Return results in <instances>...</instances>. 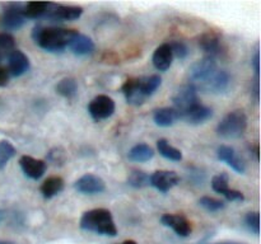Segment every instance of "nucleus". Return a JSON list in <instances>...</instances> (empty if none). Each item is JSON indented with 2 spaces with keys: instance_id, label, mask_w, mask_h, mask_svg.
Returning a JSON list of instances; mask_svg holds the SVG:
<instances>
[{
  "instance_id": "obj_1",
  "label": "nucleus",
  "mask_w": 261,
  "mask_h": 244,
  "mask_svg": "<svg viewBox=\"0 0 261 244\" xmlns=\"http://www.w3.org/2000/svg\"><path fill=\"white\" fill-rule=\"evenodd\" d=\"M78 30L58 27H42L37 25L32 32V38L42 50L48 52H61L69 47L71 40Z\"/></svg>"
},
{
  "instance_id": "obj_2",
  "label": "nucleus",
  "mask_w": 261,
  "mask_h": 244,
  "mask_svg": "<svg viewBox=\"0 0 261 244\" xmlns=\"http://www.w3.org/2000/svg\"><path fill=\"white\" fill-rule=\"evenodd\" d=\"M161 83L162 78L160 75L132 78L125 81L121 90L127 103L133 106H142L149 97L155 93V90L161 86Z\"/></svg>"
},
{
  "instance_id": "obj_3",
  "label": "nucleus",
  "mask_w": 261,
  "mask_h": 244,
  "mask_svg": "<svg viewBox=\"0 0 261 244\" xmlns=\"http://www.w3.org/2000/svg\"><path fill=\"white\" fill-rule=\"evenodd\" d=\"M81 229L105 236H116L117 228L111 211L107 208H93L86 211L81 218Z\"/></svg>"
},
{
  "instance_id": "obj_4",
  "label": "nucleus",
  "mask_w": 261,
  "mask_h": 244,
  "mask_svg": "<svg viewBox=\"0 0 261 244\" xmlns=\"http://www.w3.org/2000/svg\"><path fill=\"white\" fill-rule=\"evenodd\" d=\"M247 129V116L241 109L229 112L217 126V134L223 139H239Z\"/></svg>"
},
{
  "instance_id": "obj_5",
  "label": "nucleus",
  "mask_w": 261,
  "mask_h": 244,
  "mask_svg": "<svg viewBox=\"0 0 261 244\" xmlns=\"http://www.w3.org/2000/svg\"><path fill=\"white\" fill-rule=\"evenodd\" d=\"M172 102L173 108L180 113V116L184 112L190 109L191 107L200 103L198 98V88H196L195 84L189 83L181 86V88L176 92L175 96H173Z\"/></svg>"
},
{
  "instance_id": "obj_6",
  "label": "nucleus",
  "mask_w": 261,
  "mask_h": 244,
  "mask_svg": "<svg viewBox=\"0 0 261 244\" xmlns=\"http://www.w3.org/2000/svg\"><path fill=\"white\" fill-rule=\"evenodd\" d=\"M217 70L218 69H217L216 57L205 56V57L196 61V63H194L190 66V69H189V78L193 81V84H201L205 80H208Z\"/></svg>"
},
{
  "instance_id": "obj_7",
  "label": "nucleus",
  "mask_w": 261,
  "mask_h": 244,
  "mask_svg": "<svg viewBox=\"0 0 261 244\" xmlns=\"http://www.w3.org/2000/svg\"><path fill=\"white\" fill-rule=\"evenodd\" d=\"M23 4H9L3 12L0 17V27L5 30H18L25 23V18L23 15Z\"/></svg>"
},
{
  "instance_id": "obj_8",
  "label": "nucleus",
  "mask_w": 261,
  "mask_h": 244,
  "mask_svg": "<svg viewBox=\"0 0 261 244\" xmlns=\"http://www.w3.org/2000/svg\"><path fill=\"white\" fill-rule=\"evenodd\" d=\"M115 108L116 106H115L114 99L109 96H103V94L97 96L88 104V112L94 121H102V119L111 117L114 114Z\"/></svg>"
},
{
  "instance_id": "obj_9",
  "label": "nucleus",
  "mask_w": 261,
  "mask_h": 244,
  "mask_svg": "<svg viewBox=\"0 0 261 244\" xmlns=\"http://www.w3.org/2000/svg\"><path fill=\"white\" fill-rule=\"evenodd\" d=\"M74 188L83 195H97V193H102L106 190V183L98 175L87 173L75 180Z\"/></svg>"
},
{
  "instance_id": "obj_10",
  "label": "nucleus",
  "mask_w": 261,
  "mask_h": 244,
  "mask_svg": "<svg viewBox=\"0 0 261 244\" xmlns=\"http://www.w3.org/2000/svg\"><path fill=\"white\" fill-rule=\"evenodd\" d=\"M180 177L173 170H157L149 175V185L153 186L160 192L166 193L178 185Z\"/></svg>"
},
{
  "instance_id": "obj_11",
  "label": "nucleus",
  "mask_w": 261,
  "mask_h": 244,
  "mask_svg": "<svg viewBox=\"0 0 261 244\" xmlns=\"http://www.w3.org/2000/svg\"><path fill=\"white\" fill-rule=\"evenodd\" d=\"M83 14V8L74 7V5H56L51 3V7L48 9L46 17L51 20L56 22H65V20H75L82 17Z\"/></svg>"
},
{
  "instance_id": "obj_12",
  "label": "nucleus",
  "mask_w": 261,
  "mask_h": 244,
  "mask_svg": "<svg viewBox=\"0 0 261 244\" xmlns=\"http://www.w3.org/2000/svg\"><path fill=\"white\" fill-rule=\"evenodd\" d=\"M228 174L227 173H221V174L214 175L213 179H212V187L219 195L224 196L226 200L232 201H239V202H242L245 200V196L241 191L233 190V188L228 187Z\"/></svg>"
},
{
  "instance_id": "obj_13",
  "label": "nucleus",
  "mask_w": 261,
  "mask_h": 244,
  "mask_svg": "<svg viewBox=\"0 0 261 244\" xmlns=\"http://www.w3.org/2000/svg\"><path fill=\"white\" fill-rule=\"evenodd\" d=\"M161 223L167 228L172 229L181 238H186L193 231L190 221L184 215H178V214H165L161 218Z\"/></svg>"
},
{
  "instance_id": "obj_14",
  "label": "nucleus",
  "mask_w": 261,
  "mask_h": 244,
  "mask_svg": "<svg viewBox=\"0 0 261 244\" xmlns=\"http://www.w3.org/2000/svg\"><path fill=\"white\" fill-rule=\"evenodd\" d=\"M229 81H231V78L226 70H217L208 80L200 84V89H203L204 92H208V93H223L228 89Z\"/></svg>"
},
{
  "instance_id": "obj_15",
  "label": "nucleus",
  "mask_w": 261,
  "mask_h": 244,
  "mask_svg": "<svg viewBox=\"0 0 261 244\" xmlns=\"http://www.w3.org/2000/svg\"><path fill=\"white\" fill-rule=\"evenodd\" d=\"M30 58L23 51L13 50L8 55V71L10 76H22L30 70Z\"/></svg>"
},
{
  "instance_id": "obj_16",
  "label": "nucleus",
  "mask_w": 261,
  "mask_h": 244,
  "mask_svg": "<svg viewBox=\"0 0 261 244\" xmlns=\"http://www.w3.org/2000/svg\"><path fill=\"white\" fill-rule=\"evenodd\" d=\"M19 165L25 177L31 179H40L46 172V162L41 159H35L30 155H23L19 159Z\"/></svg>"
},
{
  "instance_id": "obj_17",
  "label": "nucleus",
  "mask_w": 261,
  "mask_h": 244,
  "mask_svg": "<svg viewBox=\"0 0 261 244\" xmlns=\"http://www.w3.org/2000/svg\"><path fill=\"white\" fill-rule=\"evenodd\" d=\"M213 116V109L204 104L198 103L180 116V119H184L190 125H200L206 122Z\"/></svg>"
},
{
  "instance_id": "obj_18",
  "label": "nucleus",
  "mask_w": 261,
  "mask_h": 244,
  "mask_svg": "<svg viewBox=\"0 0 261 244\" xmlns=\"http://www.w3.org/2000/svg\"><path fill=\"white\" fill-rule=\"evenodd\" d=\"M217 157H218L219 160L227 163L234 172L240 173V174H244L245 170H246V165H245L244 160L237 157L233 147L228 146V145H221L217 150Z\"/></svg>"
},
{
  "instance_id": "obj_19",
  "label": "nucleus",
  "mask_w": 261,
  "mask_h": 244,
  "mask_svg": "<svg viewBox=\"0 0 261 244\" xmlns=\"http://www.w3.org/2000/svg\"><path fill=\"white\" fill-rule=\"evenodd\" d=\"M153 65L157 70L160 71H166L171 68L173 61V55L171 47L168 43H163L160 47L155 48L154 53H153Z\"/></svg>"
},
{
  "instance_id": "obj_20",
  "label": "nucleus",
  "mask_w": 261,
  "mask_h": 244,
  "mask_svg": "<svg viewBox=\"0 0 261 244\" xmlns=\"http://www.w3.org/2000/svg\"><path fill=\"white\" fill-rule=\"evenodd\" d=\"M69 48L71 50V52L74 55L78 56H87L93 53L94 51V42L92 41L91 37L86 35H82V33H76L75 37L71 40Z\"/></svg>"
},
{
  "instance_id": "obj_21",
  "label": "nucleus",
  "mask_w": 261,
  "mask_h": 244,
  "mask_svg": "<svg viewBox=\"0 0 261 244\" xmlns=\"http://www.w3.org/2000/svg\"><path fill=\"white\" fill-rule=\"evenodd\" d=\"M153 119L160 127H170L180 119V113L173 107H163L155 109L153 113Z\"/></svg>"
},
{
  "instance_id": "obj_22",
  "label": "nucleus",
  "mask_w": 261,
  "mask_h": 244,
  "mask_svg": "<svg viewBox=\"0 0 261 244\" xmlns=\"http://www.w3.org/2000/svg\"><path fill=\"white\" fill-rule=\"evenodd\" d=\"M199 45L203 48L204 52L208 53V56L216 57L221 50V38L217 33L214 32H206L200 37Z\"/></svg>"
},
{
  "instance_id": "obj_23",
  "label": "nucleus",
  "mask_w": 261,
  "mask_h": 244,
  "mask_svg": "<svg viewBox=\"0 0 261 244\" xmlns=\"http://www.w3.org/2000/svg\"><path fill=\"white\" fill-rule=\"evenodd\" d=\"M51 7V3L46 2H30L27 4H23V15L24 18L30 19H36V18L46 17L48 9Z\"/></svg>"
},
{
  "instance_id": "obj_24",
  "label": "nucleus",
  "mask_w": 261,
  "mask_h": 244,
  "mask_svg": "<svg viewBox=\"0 0 261 244\" xmlns=\"http://www.w3.org/2000/svg\"><path fill=\"white\" fill-rule=\"evenodd\" d=\"M64 190V179L61 177H50L41 185V193L45 198H53Z\"/></svg>"
},
{
  "instance_id": "obj_25",
  "label": "nucleus",
  "mask_w": 261,
  "mask_h": 244,
  "mask_svg": "<svg viewBox=\"0 0 261 244\" xmlns=\"http://www.w3.org/2000/svg\"><path fill=\"white\" fill-rule=\"evenodd\" d=\"M127 157H129V159L133 160V162L144 163L154 157V150H153L148 144H138L130 149Z\"/></svg>"
},
{
  "instance_id": "obj_26",
  "label": "nucleus",
  "mask_w": 261,
  "mask_h": 244,
  "mask_svg": "<svg viewBox=\"0 0 261 244\" xmlns=\"http://www.w3.org/2000/svg\"><path fill=\"white\" fill-rule=\"evenodd\" d=\"M58 94L68 99H73L78 93V84L73 78H64L55 86Z\"/></svg>"
},
{
  "instance_id": "obj_27",
  "label": "nucleus",
  "mask_w": 261,
  "mask_h": 244,
  "mask_svg": "<svg viewBox=\"0 0 261 244\" xmlns=\"http://www.w3.org/2000/svg\"><path fill=\"white\" fill-rule=\"evenodd\" d=\"M157 149L160 151V154L163 158L168 160H172V162H180L182 159V152L178 149H176L175 146L170 144L166 139H160L157 141Z\"/></svg>"
},
{
  "instance_id": "obj_28",
  "label": "nucleus",
  "mask_w": 261,
  "mask_h": 244,
  "mask_svg": "<svg viewBox=\"0 0 261 244\" xmlns=\"http://www.w3.org/2000/svg\"><path fill=\"white\" fill-rule=\"evenodd\" d=\"M15 147L7 140L0 141V170L4 169L9 160L15 155Z\"/></svg>"
},
{
  "instance_id": "obj_29",
  "label": "nucleus",
  "mask_w": 261,
  "mask_h": 244,
  "mask_svg": "<svg viewBox=\"0 0 261 244\" xmlns=\"http://www.w3.org/2000/svg\"><path fill=\"white\" fill-rule=\"evenodd\" d=\"M127 185L134 188H143L149 185V175L143 170H133L127 177Z\"/></svg>"
},
{
  "instance_id": "obj_30",
  "label": "nucleus",
  "mask_w": 261,
  "mask_h": 244,
  "mask_svg": "<svg viewBox=\"0 0 261 244\" xmlns=\"http://www.w3.org/2000/svg\"><path fill=\"white\" fill-rule=\"evenodd\" d=\"M199 205L203 208H205L209 212H217V211H221L226 207V203L224 201L218 200V198L209 197V196H204L199 200Z\"/></svg>"
},
{
  "instance_id": "obj_31",
  "label": "nucleus",
  "mask_w": 261,
  "mask_h": 244,
  "mask_svg": "<svg viewBox=\"0 0 261 244\" xmlns=\"http://www.w3.org/2000/svg\"><path fill=\"white\" fill-rule=\"evenodd\" d=\"M15 40L12 35L7 32L0 33V56L4 58V56L9 55L13 50H14Z\"/></svg>"
},
{
  "instance_id": "obj_32",
  "label": "nucleus",
  "mask_w": 261,
  "mask_h": 244,
  "mask_svg": "<svg viewBox=\"0 0 261 244\" xmlns=\"http://www.w3.org/2000/svg\"><path fill=\"white\" fill-rule=\"evenodd\" d=\"M245 224H246L247 229L250 231L255 234V235H259L260 234V215L257 211L254 212H249L245 216Z\"/></svg>"
},
{
  "instance_id": "obj_33",
  "label": "nucleus",
  "mask_w": 261,
  "mask_h": 244,
  "mask_svg": "<svg viewBox=\"0 0 261 244\" xmlns=\"http://www.w3.org/2000/svg\"><path fill=\"white\" fill-rule=\"evenodd\" d=\"M168 45H170L173 56H176V57L180 58V60H184V58L188 57L189 48L185 42H182V41H175V42L168 43Z\"/></svg>"
},
{
  "instance_id": "obj_34",
  "label": "nucleus",
  "mask_w": 261,
  "mask_h": 244,
  "mask_svg": "<svg viewBox=\"0 0 261 244\" xmlns=\"http://www.w3.org/2000/svg\"><path fill=\"white\" fill-rule=\"evenodd\" d=\"M48 160H50L51 163H54L55 165L63 164L64 160H65V152H64V150L60 149V147H56V149L51 150V151L48 152Z\"/></svg>"
},
{
  "instance_id": "obj_35",
  "label": "nucleus",
  "mask_w": 261,
  "mask_h": 244,
  "mask_svg": "<svg viewBox=\"0 0 261 244\" xmlns=\"http://www.w3.org/2000/svg\"><path fill=\"white\" fill-rule=\"evenodd\" d=\"M252 66H254L255 75H256V79L255 81H260V51L256 50L255 52L254 58H252Z\"/></svg>"
},
{
  "instance_id": "obj_36",
  "label": "nucleus",
  "mask_w": 261,
  "mask_h": 244,
  "mask_svg": "<svg viewBox=\"0 0 261 244\" xmlns=\"http://www.w3.org/2000/svg\"><path fill=\"white\" fill-rule=\"evenodd\" d=\"M10 74L8 71L7 68L4 66H0V86H7L9 83Z\"/></svg>"
},
{
  "instance_id": "obj_37",
  "label": "nucleus",
  "mask_w": 261,
  "mask_h": 244,
  "mask_svg": "<svg viewBox=\"0 0 261 244\" xmlns=\"http://www.w3.org/2000/svg\"><path fill=\"white\" fill-rule=\"evenodd\" d=\"M251 152L254 154L255 159H256V162H257V160H259V145H255V146H252Z\"/></svg>"
},
{
  "instance_id": "obj_38",
  "label": "nucleus",
  "mask_w": 261,
  "mask_h": 244,
  "mask_svg": "<svg viewBox=\"0 0 261 244\" xmlns=\"http://www.w3.org/2000/svg\"><path fill=\"white\" fill-rule=\"evenodd\" d=\"M206 244H245V243H236V241H219V243H206Z\"/></svg>"
},
{
  "instance_id": "obj_39",
  "label": "nucleus",
  "mask_w": 261,
  "mask_h": 244,
  "mask_svg": "<svg viewBox=\"0 0 261 244\" xmlns=\"http://www.w3.org/2000/svg\"><path fill=\"white\" fill-rule=\"evenodd\" d=\"M117 244H138V243L135 240H132V239H130V240H125L122 241V243H117Z\"/></svg>"
},
{
  "instance_id": "obj_40",
  "label": "nucleus",
  "mask_w": 261,
  "mask_h": 244,
  "mask_svg": "<svg viewBox=\"0 0 261 244\" xmlns=\"http://www.w3.org/2000/svg\"><path fill=\"white\" fill-rule=\"evenodd\" d=\"M0 244H15L10 240H0Z\"/></svg>"
},
{
  "instance_id": "obj_41",
  "label": "nucleus",
  "mask_w": 261,
  "mask_h": 244,
  "mask_svg": "<svg viewBox=\"0 0 261 244\" xmlns=\"http://www.w3.org/2000/svg\"><path fill=\"white\" fill-rule=\"evenodd\" d=\"M2 219H3V212L0 211V221H2Z\"/></svg>"
},
{
  "instance_id": "obj_42",
  "label": "nucleus",
  "mask_w": 261,
  "mask_h": 244,
  "mask_svg": "<svg viewBox=\"0 0 261 244\" xmlns=\"http://www.w3.org/2000/svg\"><path fill=\"white\" fill-rule=\"evenodd\" d=\"M2 60H3V57H2V56H0V63H2Z\"/></svg>"
}]
</instances>
